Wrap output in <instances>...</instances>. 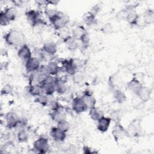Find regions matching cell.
I'll return each instance as SVG.
<instances>
[{
	"label": "cell",
	"instance_id": "cell-1",
	"mask_svg": "<svg viewBox=\"0 0 154 154\" xmlns=\"http://www.w3.org/2000/svg\"><path fill=\"white\" fill-rule=\"evenodd\" d=\"M46 14L51 23L57 30L63 29L69 22V16L61 11L52 10L46 11Z\"/></svg>",
	"mask_w": 154,
	"mask_h": 154
},
{
	"label": "cell",
	"instance_id": "cell-2",
	"mask_svg": "<svg viewBox=\"0 0 154 154\" xmlns=\"http://www.w3.org/2000/svg\"><path fill=\"white\" fill-rule=\"evenodd\" d=\"M4 40L10 46H18L23 42V35L19 31L11 29L4 35Z\"/></svg>",
	"mask_w": 154,
	"mask_h": 154
},
{
	"label": "cell",
	"instance_id": "cell-3",
	"mask_svg": "<svg viewBox=\"0 0 154 154\" xmlns=\"http://www.w3.org/2000/svg\"><path fill=\"white\" fill-rule=\"evenodd\" d=\"M43 93L48 96H52L55 91V78L52 76H49L40 84Z\"/></svg>",
	"mask_w": 154,
	"mask_h": 154
},
{
	"label": "cell",
	"instance_id": "cell-4",
	"mask_svg": "<svg viewBox=\"0 0 154 154\" xmlns=\"http://www.w3.org/2000/svg\"><path fill=\"white\" fill-rule=\"evenodd\" d=\"M26 19L29 23L35 27L40 24H44V21L42 19L38 11L34 10H29L25 13Z\"/></svg>",
	"mask_w": 154,
	"mask_h": 154
},
{
	"label": "cell",
	"instance_id": "cell-5",
	"mask_svg": "<svg viewBox=\"0 0 154 154\" xmlns=\"http://www.w3.org/2000/svg\"><path fill=\"white\" fill-rule=\"evenodd\" d=\"M49 149V142L46 138L40 137L33 143V149L37 153H46Z\"/></svg>",
	"mask_w": 154,
	"mask_h": 154
},
{
	"label": "cell",
	"instance_id": "cell-6",
	"mask_svg": "<svg viewBox=\"0 0 154 154\" xmlns=\"http://www.w3.org/2000/svg\"><path fill=\"white\" fill-rule=\"evenodd\" d=\"M126 13V19L131 25H137L138 19H139V15L135 10V7L132 5H128L125 9Z\"/></svg>",
	"mask_w": 154,
	"mask_h": 154
},
{
	"label": "cell",
	"instance_id": "cell-7",
	"mask_svg": "<svg viewBox=\"0 0 154 154\" xmlns=\"http://www.w3.org/2000/svg\"><path fill=\"white\" fill-rule=\"evenodd\" d=\"M112 135L115 141H118L123 139L125 136H127L126 129L120 123H116L112 130Z\"/></svg>",
	"mask_w": 154,
	"mask_h": 154
},
{
	"label": "cell",
	"instance_id": "cell-8",
	"mask_svg": "<svg viewBox=\"0 0 154 154\" xmlns=\"http://www.w3.org/2000/svg\"><path fill=\"white\" fill-rule=\"evenodd\" d=\"M40 67V60L35 57H32L25 62V69L28 72L32 73L38 70Z\"/></svg>",
	"mask_w": 154,
	"mask_h": 154
},
{
	"label": "cell",
	"instance_id": "cell-9",
	"mask_svg": "<svg viewBox=\"0 0 154 154\" xmlns=\"http://www.w3.org/2000/svg\"><path fill=\"white\" fill-rule=\"evenodd\" d=\"M72 108V109L77 114L82 113L87 109V108L83 102L81 97H76L73 99Z\"/></svg>",
	"mask_w": 154,
	"mask_h": 154
},
{
	"label": "cell",
	"instance_id": "cell-10",
	"mask_svg": "<svg viewBox=\"0 0 154 154\" xmlns=\"http://www.w3.org/2000/svg\"><path fill=\"white\" fill-rule=\"evenodd\" d=\"M20 120V119L16 113L13 112H9L5 116L6 126L9 129L17 128Z\"/></svg>",
	"mask_w": 154,
	"mask_h": 154
},
{
	"label": "cell",
	"instance_id": "cell-11",
	"mask_svg": "<svg viewBox=\"0 0 154 154\" xmlns=\"http://www.w3.org/2000/svg\"><path fill=\"white\" fill-rule=\"evenodd\" d=\"M50 135L55 141L61 142L65 140L66 137V132L56 126L51 128Z\"/></svg>",
	"mask_w": 154,
	"mask_h": 154
},
{
	"label": "cell",
	"instance_id": "cell-12",
	"mask_svg": "<svg viewBox=\"0 0 154 154\" xmlns=\"http://www.w3.org/2000/svg\"><path fill=\"white\" fill-rule=\"evenodd\" d=\"M17 56L20 60L25 62L27 61L32 57L31 51L27 45L24 44L20 46L17 52Z\"/></svg>",
	"mask_w": 154,
	"mask_h": 154
},
{
	"label": "cell",
	"instance_id": "cell-13",
	"mask_svg": "<svg viewBox=\"0 0 154 154\" xmlns=\"http://www.w3.org/2000/svg\"><path fill=\"white\" fill-rule=\"evenodd\" d=\"M81 98L86 105L87 109H90L96 106V100L90 91H88V90L84 91Z\"/></svg>",
	"mask_w": 154,
	"mask_h": 154
},
{
	"label": "cell",
	"instance_id": "cell-14",
	"mask_svg": "<svg viewBox=\"0 0 154 154\" xmlns=\"http://www.w3.org/2000/svg\"><path fill=\"white\" fill-rule=\"evenodd\" d=\"M55 91L60 94L65 93L67 90L66 80L64 79L63 78H55Z\"/></svg>",
	"mask_w": 154,
	"mask_h": 154
},
{
	"label": "cell",
	"instance_id": "cell-15",
	"mask_svg": "<svg viewBox=\"0 0 154 154\" xmlns=\"http://www.w3.org/2000/svg\"><path fill=\"white\" fill-rule=\"evenodd\" d=\"M97 122V129L101 132H105L108 131L109 127L111 120L109 117H106L103 116L100 119H99Z\"/></svg>",
	"mask_w": 154,
	"mask_h": 154
},
{
	"label": "cell",
	"instance_id": "cell-16",
	"mask_svg": "<svg viewBox=\"0 0 154 154\" xmlns=\"http://www.w3.org/2000/svg\"><path fill=\"white\" fill-rule=\"evenodd\" d=\"M50 116L52 120L57 123L66 120V114L61 107L57 109L52 111L50 113Z\"/></svg>",
	"mask_w": 154,
	"mask_h": 154
},
{
	"label": "cell",
	"instance_id": "cell-17",
	"mask_svg": "<svg viewBox=\"0 0 154 154\" xmlns=\"http://www.w3.org/2000/svg\"><path fill=\"white\" fill-rule=\"evenodd\" d=\"M57 45L53 42H48L45 43L42 48V51L43 52L47 53L52 56L55 54V53L57 52Z\"/></svg>",
	"mask_w": 154,
	"mask_h": 154
},
{
	"label": "cell",
	"instance_id": "cell-18",
	"mask_svg": "<svg viewBox=\"0 0 154 154\" xmlns=\"http://www.w3.org/2000/svg\"><path fill=\"white\" fill-rule=\"evenodd\" d=\"M142 87L143 85L140 82V81H138L135 78H132L127 84L128 88L135 94H137V93L139 91V90Z\"/></svg>",
	"mask_w": 154,
	"mask_h": 154
},
{
	"label": "cell",
	"instance_id": "cell-19",
	"mask_svg": "<svg viewBox=\"0 0 154 154\" xmlns=\"http://www.w3.org/2000/svg\"><path fill=\"white\" fill-rule=\"evenodd\" d=\"M77 40L78 39L72 35H67L64 38L63 42L69 49L74 51L78 47V43Z\"/></svg>",
	"mask_w": 154,
	"mask_h": 154
},
{
	"label": "cell",
	"instance_id": "cell-20",
	"mask_svg": "<svg viewBox=\"0 0 154 154\" xmlns=\"http://www.w3.org/2000/svg\"><path fill=\"white\" fill-rule=\"evenodd\" d=\"M139 124L136 120H133L128 126L126 129V132L128 135L131 137H137L139 134L140 128Z\"/></svg>",
	"mask_w": 154,
	"mask_h": 154
},
{
	"label": "cell",
	"instance_id": "cell-21",
	"mask_svg": "<svg viewBox=\"0 0 154 154\" xmlns=\"http://www.w3.org/2000/svg\"><path fill=\"white\" fill-rule=\"evenodd\" d=\"M136 95H137V96L141 101L146 102L150 99L151 90L147 87H142Z\"/></svg>",
	"mask_w": 154,
	"mask_h": 154
},
{
	"label": "cell",
	"instance_id": "cell-22",
	"mask_svg": "<svg viewBox=\"0 0 154 154\" xmlns=\"http://www.w3.org/2000/svg\"><path fill=\"white\" fill-rule=\"evenodd\" d=\"M6 19L9 22L16 19L17 15V11L14 7H10L5 8L4 11H2Z\"/></svg>",
	"mask_w": 154,
	"mask_h": 154
},
{
	"label": "cell",
	"instance_id": "cell-23",
	"mask_svg": "<svg viewBox=\"0 0 154 154\" xmlns=\"http://www.w3.org/2000/svg\"><path fill=\"white\" fill-rule=\"evenodd\" d=\"M47 69L50 76H55L58 72H60L61 68L58 66V64L53 61H49L48 64L46 65Z\"/></svg>",
	"mask_w": 154,
	"mask_h": 154
},
{
	"label": "cell",
	"instance_id": "cell-24",
	"mask_svg": "<svg viewBox=\"0 0 154 154\" xmlns=\"http://www.w3.org/2000/svg\"><path fill=\"white\" fill-rule=\"evenodd\" d=\"M63 67L64 69V71L68 75H73L76 71L77 70V69H76V67L73 65L70 59L67 60H64L63 63Z\"/></svg>",
	"mask_w": 154,
	"mask_h": 154
},
{
	"label": "cell",
	"instance_id": "cell-25",
	"mask_svg": "<svg viewBox=\"0 0 154 154\" xmlns=\"http://www.w3.org/2000/svg\"><path fill=\"white\" fill-rule=\"evenodd\" d=\"M113 97L116 102L119 103H123L126 99V96L125 93L120 89H114Z\"/></svg>",
	"mask_w": 154,
	"mask_h": 154
},
{
	"label": "cell",
	"instance_id": "cell-26",
	"mask_svg": "<svg viewBox=\"0 0 154 154\" xmlns=\"http://www.w3.org/2000/svg\"><path fill=\"white\" fill-rule=\"evenodd\" d=\"M89 116L92 120L94 121H97L99 119L103 116V113L99 108L94 106L90 109Z\"/></svg>",
	"mask_w": 154,
	"mask_h": 154
},
{
	"label": "cell",
	"instance_id": "cell-27",
	"mask_svg": "<svg viewBox=\"0 0 154 154\" xmlns=\"http://www.w3.org/2000/svg\"><path fill=\"white\" fill-rule=\"evenodd\" d=\"M72 78L75 83L79 84L84 82L85 79V75L83 72L77 70L76 72L72 75Z\"/></svg>",
	"mask_w": 154,
	"mask_h": 154
},
{
	"label": "cell",
	"instance_id": "cell-28",
	"mask_svg": "<svg viewBox=\"0 0 154 154\" xmlns=\"http://www.w3.org/2000/svg\"><path fill=\"white\" fill-rule=\"evenodd\" d=\"M144 21L147 24H151L154 21V11L152 9H147L143 14Z\"/></svg>",
	"mask_w": 154,
	"mask_h": 154
},
{
	"label": "cell",
	"instance_id": "cell-29",
	"mask_svg": "<svg viewBox=\"0 0 154 154\" xmlns=\"http://www.w3.org/2000/svg\"><path fill=\"white\" fill-rule=\"evenodd\" d=\"M28 91L29 94L32 96H38L42 93H43L42 87L40 85H29Z\"/></svg>",
	"mask_w": 154,
	"mask_h": 154
},
{
	"label": "cell",
	"instance_id": "cell-30",
	"mask_svg": "<svg viewBox=\"0 0 154 154\" xmlns=\"http://www.w3.org/2000/svg\"><path fill=\"white\" fill-rule=\"evenodd\" d=\"M49 96H48L43 93L35 97V102L42 106H46L48 104H49Z\"/></svg>",
	"mask_w": 154,
	"mask_h": 154
},
{
	"label": "cell",
	"instance_id": "cell-31",
	"mask_svg": "<svg viewBox=\"0 0 154 154\" xmlns=\"http://www.w3.org/2000/svg\"><path fill=\"white\" fill-rule=\"evenodd\" d=\"M85 32L86 31L82 26L78 25L73 29L72 33V36H73L76 39H79V38L82 36V35L84 34Z\"/></svg>",
	"mask_w": 154,
	"mask_h": 154
},
{
	"label": "cell",
	"instance_id": "cell-32",
	"mask_svg": "<svg viewBox=\"0 0 154 154\" xmlns=\"http://www.w3.org/2000/svg\"><path fill=\"white\" fill-rule=\"evenodd\" d=\"M29 138L28 134L25 130V129H21L19 131L17 134V138L19 142L24 143L28 141Z\"/></svg>",
	"mask_w": 154,
	"mask_h": 154
},
{
	"label": "cell",
	"instance_id": "cell-33",
	"mask_svg": "<svg viewBox=\"0 0 154 154\" xmlns=\"http://www.w3.org/2000/svg\"><path fill=\"white\" fill-rule=\"evenodd\" d=\"M95 19H96V16L92 14L90 11L85 14L83 17V20L84 22L88 25H91L93 24L95 22Z\"/></svg>",
	"mask_w": 154,
	"mask_h": 154
},
{
	"label": "cell",
	"instance_id": "cell-34",
	"mask_svg": "<svg viewBox=\"0 0 154 154\" xmlns=\"http://www.w3.org/2000/svg\"><path fill=\"white\" fill-rule=\"evenodd\" d=\"M57 127L62 131H64L65 132H67L70 128V125L69 122L66 120H65L57 123Z\"/></svg>",
	"mask_w": 154,
	"mask_h": 154
},
{
	"label": "cell",
	"instance_id": "cell-35",
	"mask_svg": "<svg viewBox=\"0 0 154 154\" xmlns=\"http://www.w3.org/2000/svg\"><path fill=\"white\" fill-rule=\"evenodd\" d=\"M109 118L111 119V120L114 121L116 123H120V121L121 120V115L120 113L118 111H112L110 114Z\"/></svg>",
	"mask_w": 154,
	"mask_h": 154
},
{
	"label": "cell",
	"instance_id": "cell-36",
	"mask_svg": "<svg viewBox=\"0 0 154 154\" xmlns=\"http://www.w3.org/2000/svg\"><path fill=\"white\" fill-rule=\"evenodd\" d=\"M79 40H80L81 43L82 44L83 46H87L89 44L90 42V37L88 32L86 31L84 34H83Z\"/></svg>",
	"mask_w": 154,
	"mask_h": 154
},
{
	"label": "cell",
	"instance_id": "cell-37",
	"mask_svg": "<svg viewBox=\"0 0 154 154\" xmlns=\"http://www.w3.org/2000/svg\"><path fill=\"white\" fill-rule=\"evenodd\" d=\"M70 60H71L73 65L76 67V69L77 70H78L79 68L82 67L84 66V61L82 60L79 59V58H71Z\"/></svg>",
	"mask_w": 154,
	"mask_h": 154
},
{
	"label": "cell",
	"instance_id": "cell-38",
	"mask_svg": "<svg viewBox=\"0 0 154 154\" xmlns=\"http://www.w3.org/2000/svg\"><path fill=\"white\" fill-rule=\"evenodd\" d=\"M13 92V87L10 84L4 85L1 90V94L8 95Z\"/></svg>",
	"mask_w": 154,
	"mask_h": 154
},
{
	"label": "cell",
	"instance_id": "cell-39",
	"mask_svg": "<svg viewBox=\"0 0 154 154\" xmlns=\"http://www.w3.org/2000/svg\"><path fill=\"white\" fill-rule=\"evenodd\" d=\"M0 23H1V25L2 26H6L10 23L8 22V20L5 17L2 11L0 13Z\"/></svg>",
	"mask_w": 154,
	"mask_h": 154
},
{
	"label": "cell",
	"instance_id": "cell-40",
	"mask_svg": "<svg viewBox=\"0 0 154 154\" xmlns=\"http://www.w3.org/2000/svg\"><path fill=\"white\" fill-rule=\"evenodd\" d=\"M100 7L99 5V4H96L95 5H94L92 7V8L90 11V12H91L92 14H93L94 15L96 16L98 13V12L100 11Z\"/></svg>",
	"mask_w": 154,
	"mask_h": 154
},
{
	"label": "cell",
	"instance_id": "cell-41",
	"mask_svg": "<svg viewBox=\"0 0 154 154\" xmlns=\"http://www.w3.org/2000/svg\"><path fill=\"white\" fill-rule=\"evenodd\" d=\"M83 150H84V153H91L94 152H92L90 150V149L87 146H84L83 147Z\"/></svg>",
	"mask_w": 154,
	"mask_h": 154
}]
</instances>
